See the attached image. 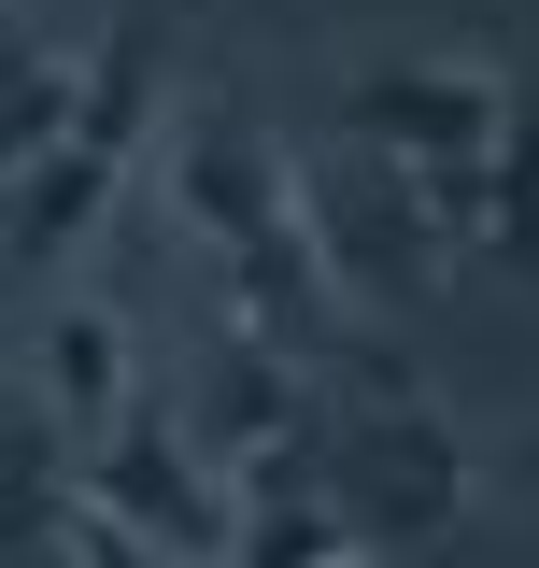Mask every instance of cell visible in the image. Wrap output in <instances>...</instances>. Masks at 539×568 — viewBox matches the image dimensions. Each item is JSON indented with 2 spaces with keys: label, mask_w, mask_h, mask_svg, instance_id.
Masks as SVG:
<instances>
[{
  "label": "cell",
  "mask_w": 539,
  "mask_h": 568,
  "mask_svg": "<svg viewBox=\"0 0 539 568\" xmlns=\"http://www.w3.org/2000/svg\"><path fill=\"white\" fill-rule=\"evenodd\" d=\"M114 413H129V342H114V313H71V327H58V426L100 455Z\"/></svg>",
  "instance_id": "obj_6"
},
{
  "label": "cell",
  "mask_w": 539,
  "mask_h": 568,
  "mask_svg": "<svg viewBox=\"0 0 539 568\" xmlns=\"http://www.w3.org/2000/svg\"><path fill=\"white\" fill-rule=\"evenodd\" d=\"M171 200H185V227L242 271V313H256L270 355H327L340 327H355L327 242H313V185H298V156H284L256 114H200L185 156H171Z\"/></svg>",
  "instance_id": "obj_1"
},
{
  "label": "cell",
  "mask_w": 539,
  "mask_h": 568,
  "mask_svg": "<svg viewBox=\"0 0 539 568\" xmlns=\"http://www.w3.org/2000/svg\"><path fill=\"white\" fill-rule=\"evenodd\" d=\"M129 171L114 156H85V142H58V156H29L14 185H0V256L14 271H43V256H71L85 227H100V200H114Z\"/></svg>",
  "instance_id": "obj_5"
},
{
  "label": "cell",
  "mask_w": 539,
  "mask_h": 568,
  "mask_svg": "<svg viewBox=\"0 0 539 568\" xmlns=\"http://www.w3.org/2000/svg\"><path fill=\"white\" fill-rule=\"evenodd\" d=\"M85 511H114L142 555H171V568H227V540H242V511H227V484H213V455L185 440L171 413H114V440L85 455Z\"/></svg>",
  "instance_id": "obj_3"
},
{
  "label": "cell",
  "mask_w": 539,
  "mask_h": 568,
  "mask_svg": "<svg viewBox=\"0 0 539 568\" xmlns=\"http://www.w3.org/2000/svg\"><path fill=\"white\" fill-rule=\"evenodd\" d=\"M497 114H511V71H482V58L355 71V142L398 156V171H469V156H497Z\"/></svg>",
  "instance_id": "obj_4"
},
{
  "label": "cell",
  "mask_w": 539,
  "mask_h": 568,
  "mask_svg": "<svg viewBox=\"0 0 539 568\" xmlns=\"http://www.w3.org/2000/svg\"><path fill=\"white\" fill-rule=\"evenodd\" d=\"M313 497L355 526V555H369V540L440 555V540L469 526V497H482V455H469V426L440 413L411 369L369 355V369L340 384V413H313Z\"/></svg>",
  "instance_id": "obj_2"
},
{
  "label": "cell",
  "mask_w": 539,
  "mask_h": 568,
  "mask_svg": "<svg viewBox=\"0 0 539 568\" xmlns=\"http://www.w3.org/2000/svg\"><path fill=\"white\" fill-rule=\"evenodd\" d=\"M327 568H369V555H327Z\"/></svg>",
  "instance_id": "obj_7"
}]
</instances>
